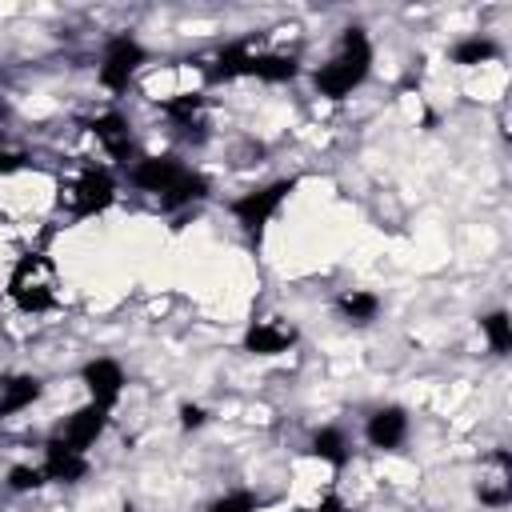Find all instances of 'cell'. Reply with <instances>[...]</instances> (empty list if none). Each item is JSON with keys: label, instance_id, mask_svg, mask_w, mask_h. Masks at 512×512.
I'll return each instance as SVG.
<instances>
[{"label": "cell", "instance_id": "cell-5", "mask_svg": "<svg viewBox=\"0 0 512 512\" xmlns=\"http://www.w3.org/2000/svg\"><path fill=\"white\" fill-rule=\"evenodd\" d=\"M116 200V180L104 164H84L76 184H72V216L76 220H88V216H100L108 212Z\"/></svg>", "mask_w": 512, "mask_h": 512}, {"label": "cell", "instance_id": "cell-1", "mask_svg": "<svg viewBox=\"0 0 512 512\" xmlns=\"http://www.w3.org/2000/svg\"><path fill=\"white\" fill-rule=\"evenodd\" d=\"M368 72H372V40H368V32H364L360 24H348V28L340 32L336 56L316 68L312 84H316L320 96L344 100V96H352V92L368 80Z\"/></svg>", "mask_w": 512, "mask_h": 512}, {"label": "cell", "instance_id": "cell-19", "mask_svg": "<svg viewBox=\"0 0 512 512\" xmlns=\"http://www.w3.org/2000/svg\"><path fill=\"white\" fill-rule=\"evenodd\" d=\"M448 56H452V64H460V68H476V64L496 60V56H500V44H496L492 36H464V40L452 44Z\"/></svg>", "mask_w": 512, "mask_h": 512}, {"label": "cell", "instance_id": "cell-6", "mask_svg": "<svg viewBox=\"0 0 512 512\" xmlns=\"http://www.w3.org/2000/svg\"><path fill=\"white\" fill-rule=\"evenodd\" d=\"M300 340L296 324L284 320V316H264V320H252L248 332H244V352L252 356H280L288 352L292 344Z\"/></svg>", "mask_w": 512, "mask_h": 512}, {"label": "cell", "instance_id": "cell-12", "mask_svg": "<svg viewBox=\"0 0 512 512\" xmlns=\"http://www.w3.org/2000/svg\"><path fill=\"white\" fill-rule=\"evenodd\" d=\"M88 132L100 140V148H104L116 164H128V160H132V124H128V116L104 112V116L88 120Z\"/></svg>", "mask_w": 512, "mask_h": 512}, {"label": "cell", "instance_id": "cell-23", "mask_svg": "<svg viewBox=\"0 0 512 512\" xmlns=\"http://www.w3.org/2000/svg\"><path fill=\"white\" fill-rule=\"evenodd\" d=\"M44 480V468H32V464H12L8 468V492H36Z\"/></svg>", "mask_w": 512, "mask_h": 512}, {"label": "cell", "instance_id": "cell-10", "mask_svg": "<svg viewBox=\"0 0 512 512\" xmlns=\"http://www.w3.org/2000/svg\"><path fill=\"white\" fill-rule=\"evenodd\" d=\"M364 440H368L372 448H380V452H396V448L408 440V412H404L400 404L376 408V412L368 416V424H364Z\"/></svg>", "mask_w": 512, "mask_h": 512}, {"label": "cell", "instance_id": "cell-9", "mask_svg": "<svg viewBox=\"0 0 512 512\" xmlns=\"http://www.w3.org/2000/svg\"><path fill=\"white\" fill-rule=\"evenodd\" d=\"M180 176H184V164H180L176 156H144V160H136V164L128 168V180H132L140 192H152L156 200H160Z\"/></svg>", "mask_w": 512, "mask_h": 512}, {"label": "cell", "instance_id": "cell-7", "mask_svg": "<svg viewBox=\"0 0 512 512\" xmlns=\"http://www.w3.org/2000/svg\"><path fill=\"white\" fill-rule=\"evenodd\" d=\"M108 412H112V408H104V404H92V400H88L84 408H76V412L56 428V436H60L64 444H72L76 452H84V456H88V448H92V444L104 436V428H108Z\"/></svg>", "mask_w": 512, "mask_h": 512}, {"label": "cell", "instance_id": "cell-18", "mask_svg": "<svg viewBox=\"0 0 512 512\" xmlns=\"http://www.w3.org/2000/svg\"><path fill=\"white\" fill-rule=\"evenodd\" d=\"M308 452H312L316 460H324L328 468H344V464H348V436H344L340 428L324 424V428H316V432H312Z\"/></svg>", "mask_w": 512, "mask_h": 512}, {"label": "cell", "instance_id": "cell-16", "mask_svg": "<svg viewBox=\"0 0 512 512\" xmlns=\"http://www.w3.org/2000/svg\"><path fill=\"white\" fill-rule=\"evenodd\" d=\"M208 192H212L208 176H204V172L184 168V176H180V180L160 196V212H180V208H188V204H200Z\"/></svg>", "mask_w": 512, "mask_h": 512}, {"label": "cell", "instance_id": "cell-13", "mask_svg": "<svg viewBox=\"0 0 512 512\" xmlns=\"http://www.w3.org/2000/svg\"><path fill=\"white\" fill-rule=\"evenodd\" d=\"M40 396H44V380H40V376H32V372L4 376V380H0V420H4V416H16V412H24V408H32Z\"/></svg>", "mask_w": 512, "mask_h": 512}, {"label": "cell", "instance_id": "cell-21", "mask_svg": "<svg viewBox=\"0 0 512 512\" xmlns=\"http://www.w3.org/2000/svg\"><path fill=\"white\" fill-rule=\"evenodd\" d=\"M480 332H484V340H488V348H492L496 356H508V348H512V320H508L504 308L488 312V316L480 320Z\"/></svg>", "mask_w": 512, "mask_h": 512}, {"label": "cell", "instance_id": "cell-14", "mask_svg": "<svg viewBox=\"0 0 512 512\" xmlns=\"http://www.w3.org/2000/svg\"><path fill=\"white\" fill-rule=\"evenodd\" d=\"M160 108H164V116H168L188 140H204V124H200L204 96H200V92H176V96H168Z\"/></svg>", "mask_w": 512, "mask_h": 512}, {"label": "cell", "instance_id": "cell-20", "mask_svg": "<svg viewBox=\"0 0 512 512\" xmlns=\"http://www.w3.org/2000/svg\"><path fill=\"white\" fill-rule=\"evenodd\" d=\"M376 312H380V296H376V292L356 288V292H344V296H340V316H344L348 324H372Z\"/></svg>", "mask_w": 512, "mask_h": 512}, {"label": "cell", "instance_id": "cell-15", "mask_svg": "<svg viewBox=\"0 0 512 512\" xmlns=\"http://www.w3.org/2000/svg\"><path fill=\"white\" fill-rule=\"evenodd\" d=\"M252 44L248 40H236V44H224L216 56H212V64L204 68L208 72V80H240V76H248L252 72Z\"/></svg>", "mask_w": 512, "mask_h": 512}, {"label": "cell", "instance_id": "cell-22", "mask_svg": "<svg viewBox=\"0 0 512 512\" xmlns=\"http://www.w3.org/2000/svg\"><path fill=\"white\" fill-rule=\"evenodd\" d=\"M208 512H260V496L248 488H236V492H224L220 500H212Z\"/></svg>", "mask_w": 512, "mask_h": 512}, {"label": "cell", "instance_id": "cell-17", "mask_svg": "<svg viewBox=\"0 0 512 512\" xmlns=\"http://www.w3.org/2000/svg\"><path fill=\"white\" fill-rule=\"evenodd\" d=\"M248 76L264 80V84H288V80L300 76V60L296 56H284V52H256Z\"/></svg>", "mask_w": 512, "mask_h": 512}, {"label": "cell", "instance_id": "cell-8", "mask_svg": "<svg viewBox=\"0 0 512 512\" xmlns=\"http://www.w3.org/2000/svg\"><path fill=\"white\" fill-rule=\"evenodd\" d=\"M80 380H84L92 404H104V408H112V404L120 400L124 384H128V380H124V368H120L116 360H108V356L88 360V364L80 368Z\"/></svg>", "mask_w": 512, "mask_h": 512}, {"label": "cell", "instance_id": "cell-24", "mask_svg": "<svg viewBox=\"0 0 512 512\" xmlns=\"http://www.w3.org/2000/svg\"><path fill=\"white\" fill-rule=\"evenodd\" d=\"M204 420H208V412H204L200 404H180V428H184V432L204 428Z\"/></svg>", "mask_w": 512, "mask_h": 512}, {"label": "cell", "instance_id": "cell-4", "mask_svg": "<svg viewBox=\"0 0 512 512\" xmlns=\"http://www.w3.org/2000/svg\"><path fill=\"white\" fill-rule=\"evenodd\" d=\"M144 60H148V52H144V44L136 36H128V32L124 36H112L108 48H104V56H100V84L108 92H124Z\"/></svg>", "mask_w": 512, "mask_h": 512}, {"label": "cell", "instance_id": "cell-11", "mask_svg": "<svg viewBox=\"0 0 512 512\" xmlns=\"http://www.w3.org/2000/svg\"><path fill=\"white\" fill-rule=\"evenodd\" d=\"M44 480H56V484H80L88 476V456L76 452L72 444H64L60 436H52L44 444Z\"/></svg>", "mask_w": 512, "mask_h": 512}, {"label": "cell", "instance_id": "cell-25", "mask_svg": "<svg viewBox=\"0 0 512 512\" xmlns=\"http://www.w3.org/2000/svg\"><path fill=\"white\" fill-rule=\"evenodd\" d=\"M296 512H348V504H344L336 492H328V496H320L316 504H308V508H296Z\"/></svg>", "mask_w": 512, "mask_h": 512}, {"label": "cell", "instance_id": "cell-2", "mask_svg": "<svg viewBox=\"0 0 512 512\" xmlns=\"http://www.w3.org/2000/svg\"><path fill=\"white\" fill-rule=\"evenodd\" d=\"M8 300H12L20 312H28V316L52 312V308H56V260H52L48 252H24V256L12 264Z\"/></svg>", "mask_w": 512, "mask_h": 512}, {"label": "cell", "instance_id": "cell-3", "mask_svg": "<svg viewBox=\"0 0 512 512\" xmlns=\"http://www.w3.org/2000/svg\"><path fill=\"white\" fill-rule=\"evenodd\" d=\"M296 176H284V180H272V184H260V188H252V192H244V196H236L232 200V216H236V224L248 232V240H256L260 244V236H264V228L276 220V212L284 208V200L296 192Z\"/></svg>", "mask_w": 512, "mask_h": 512}]
</instances>
